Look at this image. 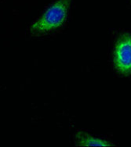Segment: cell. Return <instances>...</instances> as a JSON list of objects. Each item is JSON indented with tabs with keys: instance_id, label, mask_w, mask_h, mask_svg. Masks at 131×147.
Listing matches in <instances>:
<instances>
[{
	"instance_id": "cell-1",
	"label": "cell",
	"mask_w": 131,
	"mask_h": 147,
	"mask_svg": "<svg viewBox=\"0 0 131 147\" xmlns=\"http://www.w3.org/2000/svg\"><path fill=\"white\" fill-rule=\"evenodd\" d=\"M71 3V0H57L31 24L30 31L33 34H44L60 28L66 21Z\"/></svg>"
},
{
	"instance_id": "cell-3",
	"label": "cell",
	"mask_w": 131,
	"mask_h": 147,
	"mask_svg": "<svg viewBox=\"0 0 131 147\" xmlns=\"http://www.w3.org/2000/svg\"><path fill=\"white\" fill-rule=\"evenodd\" d=\"M75 144L78 146L90 147V146H99V147H113L115 146L113 143L110 142L97 139L95 137L90 136L88 134L83 132H79L75 137Z\"/></svg>"
},
{
	"instance_id": "cell-2",
	"label": "cell",
	"mask_w": 131,
	"mask_h": 147,
	"mask_svg": "<svg viewBox=\"0 0 131 147\" xmlns=\"http://www.w3.org/2000/svg\"><path fill=\"white\" fill-rule=\"evenodd\" d=\"M114 65L120 74H131V36L122 34L118 38L114 50Z\"/></svg>"
}]
</instances>
